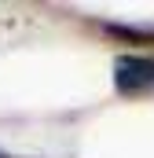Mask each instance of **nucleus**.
<instances>
[{"mask_svg": "<svg viewBox=\"0 0 154 158\" xmlns=\"http://www.w3.org/2000/svg\"><path fill=\"white\" fill-rule=\"evenodd\" d=\"M114 92L125 99L154 96V55H117L114 59Z\"/></svg>", "mask_w": 154, "mask_h": 158, "instance_id": "f257e3e1", "label": "nucleus"}, {"mask_svg": "<svg viewBox=\"0 0 154 158\" xmlns=\"http://www.w3.org/2000/svg\"><path fill=\"white\" fill-rule=\"evenodd\" d=\"M99 30H103V33H110V37H125V40H151V44H154V26H151V30H136V26L99 22Z\"/></svg>", "mask_w": 154, "mask_h": 158, "instance_id": "f03ea898", "label": "nucleus"}, {"mask_svg": "<svg viewBox=\"0 0 154 158\" xmlns=\"http://www.w3.org/2000/svg\"><path fill=\"white\" fill-rule=\"evenodd\" d=\"M0 158H15V155H7V151H0Z\"/></svg>", "mask_w": 154, "mask_h": 158, "instance_id": "7ed1b4c3", "label": "nucleus"}]
</instances>
